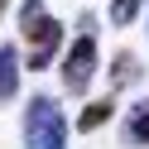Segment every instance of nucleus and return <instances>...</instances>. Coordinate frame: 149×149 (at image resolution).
<instances>
[{
    "instance_id": "nucleus-1",
    "label": "nucleus",
    "mask_w": 149,
    "mask_h": 149,
    "mask_svg": "<svg viewBox=\"0 0 149 149\" xmlns=\"http://www.w3.org/2000/svg\"><path fill=\"white\" fill-rule=\"evenodd\" d=\"M19 34L29 43V53H24V68L29 72H43L58 58V48H63V24L43 10V0H24L19 5Z\"/></svg>"
},
{
    "instance_id": "nucleus-2",
    "label": "nucleus",
    "mask_w": 149,
    "mask_h": 149,
    "mask_svg": "<svg viewBox=\"0 0 149 149\" xmlns=\"http://www.w3.org/2000/svg\"><path fill=\"white\" fill-rule=\"evenodd\" d=\"M68 139V125H63V106L53 96H34L24 106V144L29 149H43V144H58Z\"/></svg>"
},
{
    "instance_id": "nucleus-3",
    "label": "nucleus",
    "mask_w": 149,
    "mask_h": 149,
    "mask_svg": "<svg viewBox=\"0 0 149 149\" xmlns=\"http://www.w3.org/2000/svg\"><path fill=\"white\" fill-rule=\"evenodd\" d=\"M96 34L91 29H77V39H72L68 58H63V91H72V96H82V91L91 87V77H96Z\"/></svg>"
},
{
    "instance_id": "nucleus-4",
    "label": "nucleus",
    "mask_w": 149,
    "mask_h": 149,
    "mask_svg": "<svg viewBox=\"0 0 149 149\" xmlns=\"http://www.w3.org/2000/svg\"><path fill=\"white\" fill-rule=\"evenodd\" d=\"M120 139H125V144H139V149H149V96L130 106L125 125H120Z\"/></svg>"
},
{
    "instance_id": "nucleus-5",
    "label": "nucleus",
    "mask_w": 149,
    "mask_h": 149,
    "mask_svg": "<svg viewBox=\"0 0 149 149\" xmlns=\"http://www.w3.org/2000/svg\"><path fill=\"white\" fill-rule=\"evenodd\" d=\"M19 91V48H0V101Z\"/></svg>"
},
{
    "instance_id": "nucleus-6",
    "label": "nucleus",
    "mask_w": 149,
    "mask_h": 149,
    "mask_svg": "<svg viewBox=\"0 0 149 149\" xmlns=\"http://www.w3.org/2000/svg\"><path fill=\"white\" fill-rule=\"evenodd\" d=\"M139 77H144V68H139V58L120 48V53H116V63H111V87H135Z\"/></svg>"
},
{
    "instance_id": "nucleus-7",
    "label": "nucleus",
    "mask_w": 149,
    "mask_h": 149,
    "mask_svg": "<svg viewBox=\"0 0 149 149\" xmlns=\"http://www.w3.org/2000/svg\"><path fill=\"white\" fill-rule=\"evenodd\" d=\"M111 116H116V101H111V96H101V101H91V106H82V116H77V130H87V135H91V130H101Z\"/></svg>"
},
{
    "instance_id": "nucleus-8",
    "label": "nucleus",
    "mask_w": 149,
    "mask_h": 149,
    "mask_svg": "<svg viewBox=\"0 0 149 149\" xmlns=\"http://www.w3.org/2000/svg\"><path fill=\"white\" fill-rule=\"evenodd\" d=\"M139 10H144V0H111V24L125 29V24L139 19Z\"/></svg>"
},
{
    "instance_id": "nucleus-9",
    "label": "nucleus",
    "mask_w": 149,
    "mask_h": 149,
    "mask_svg": "<svg viewBox=\"0 0 149 149\" xmlns=\"http://www.w3.org/2000/svg\"><path fill=\"white\" fill-rule=\"evenodd\" d=\"M43 149H68V139H58V144H43Z\"/></svg>"
},
{
    "instance_id": "nucleus-10",
    "label": "nucleus",
    "mask_w": 149,
    "mask_h": 149,
    "mask_svg": "<svg viewBox=\"0 0 149 149\" xmlns=\"http://www.w3.org/2000/svg\"><path fill=\"white\" fill-rule=\"evenodd\" d=\"M0 19H5V0H0Z\"/></svg>"
},
{
    "instance_id": "nucleus-11",
    "label": "nucleus",
    "mask_w": 149,
    "mask_h": 149,
    "mask_svg": "<svg viewBox=\"0 0 149 149\" xmlns=\"http://www.w3.org/2000/svg\"><path fill=\"white\" fill-rule=\"evenodd\" d=\"M144 5H149V0H144Z\"/></svg>"
}]
</instances>
